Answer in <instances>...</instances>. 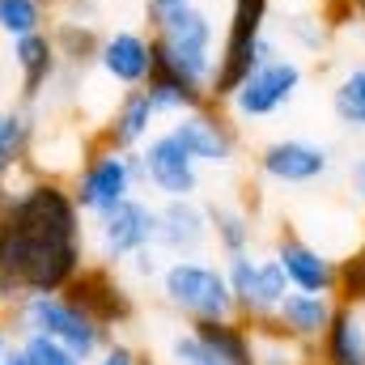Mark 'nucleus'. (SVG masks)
<instances>
[{"mask_svg":"<svg viewBox=\"0 0 365 365\" xmlns=\"http://www.w3.org/2000/svg\"><path fill=\"white\" fill-rule=\"evenodd\" d=\"M255 175L272 187H314L331 175V149L306 136H276L259 145L255 153Z\"/></svg>","mask_w":365,"mask_h":365,"instance_id":"11","label":"nucleus"},{"mask_svg":"<svg viewBox=\"0 0 365 365\" xmlns=\"http://www.w3.org/2000/svg\"><path fill=\"white\" fill-rule=\"evenodd\" d=\"M145 93L153 98V106H158L162 119H175V115H182V110H200V106H208V90H204L200 81H191L187 73H179L175 64L158 60V56H153V68H149Z\"/></svg>","mask_w":365,"mask_h":365,"instance_id":"21","label":"nucleus"},{"mask_svg":"<svg viewBox=\"0 0 365 365\" xmlns=\"http://www.w3.org/2000/svg\"><path fill=\"white\" fill-rule=\"evenodd\" d=\"M175 132L182 149L208 166V170H230L238 162V123L225 115V106H200V110H182L166 123Z\"/></svg>","mask_w":365,"mask_h":365,"instance_id":"10","label":"nucleus"},{"mask_svg":"<svg viewBox=\"0 0 365 365\" xmlns=\"http://www.w3.org/2000/svg\"><path fill=\"white\" fill-rule=\"evenodd\" d=\"M51 43L60 51V64L68 68H93L98 64V47H102V30L93 21H77V17H64L56 13L51 17Z\"/></svg>","mask_w":365,"mask_h":365,"instance_id":"24","label":"nucleus"},{"mask_svg":"<svg viewBox=\"0 0 365 365\" xmlns=\"http://www.w3.org/2000/svg\"><path fill=\"white\" fill-rule=\"evenodd\" d=\"M90 365H145V353H140L136 344H128V340H119V336H115V340H110V344H106Z\"/></svg>","mask_w":365,"mask_h":365,"instance_id":"32","label":"nucleus"},{"mask_svg":"<svg viewBox=\"0 0 365 365\" xmlns=\"http://www.w3.org/2000/svg\"><path fill=\"white\" fill-rule=\"evenodd\" d=\"M336 306H340V302H336L331 293H302V289H289V293H284V302L276 306L272 323H264V327L280 331V336H284V340H293V344L314 349V344L323 340V331L331 327Z\"/></svg>","mask_w":365,"mask_h":365,"instance_id":"16","label":"nucleus"},{"mask_svg":"<svg viewBox=\"0 0 365 365\" xmlns=\"http://www.w3.org/2000/svg\"><path fill=\"white\" fill-rule=\"evenodd\" d=\"M158 297L182 323H208V319H230L234 314V293H230L225 259L217 264L208 255L166 259L162 272H158Z\"/></svg>","mask_w":365,"mask_h":365,"instance_id":"2","label":"nucleus"},{"mask_svg":"<svg viewBox=\"0 0 365 365\" xmlns=\"http://www.w3.org/2000/svg\"><path fill=\"white\" fill-rule=\"evenodd\" d=\"M140 170H145V191L158 200H187L204 191V166L175 140L170 128H158L140 145Z\"/></svg>","mask_w":365,"mask_h":365,"instance_id":"9","label":"nucleus"},{"mask_svg":"<svg viewBox=\"0 0 365 365\" xmlns=\"http://www.w3.org/2000/svg\"><path fill=\"white\" fill-rule=\"evenodd\" d=\"M4 319H9V331H38V336H51V340L68 344L81 361H93V357L115 340V331L102 327L93 314H86L68 293H30V297H21Z\"/></svg>","mask_w":365,"mask_h":365,"instance_id":"3","label":"nucleus"},{"mask_svg":"<svg viewBox=\"0 0 365 365\" xmlns=\"http://www.w3.org/2000/svg\"><path fill=\"white\" fill-rule=\"evenodd\" d=\"M200 365H221V361H212V357H204V361H200Z\"/></svg>","mask_w":365,"mask_h":365,"instance_id":"36","label":"nucleus"},{"mask_svg":"<svg viewBox=\"0 0 365 365\" xmlns=\"http://www.w3.org/2000/svg\"><path fill=\"white\" fill-rule=\"evenodd\" d=\"M280 34H284L293 47H302L306 56H323L336 30L323 21L319 9H289V13H280Z\"/></svg>","mask_w":365,"mask_h":365,"instance_id":"26","label":"nucleus"},{"mask_svg":"<svg viewBox=\"0 0 365 365\" xmlns=\"http://www.w3.org/2000/svg\"><path fill=\"white\" fill-rule=\"evenodd\" d=\"M349 191L365 204V153H357V158L349 162Z\"/></svg>","mask_w":365,"mask_h":365,"instance_id":"33","label":"nucleus"},{"mask_svg":"<svg viewBox=\"0 0 365 365\" xmlns=\"http://www.w3.org/2000/svg\"><path fill=\"white\" fill-rule=\"evenodd\" d=\"M73 200L86 217H98L106 208H115L119 200L145 191V170H140V149H110L93 140L90 153L81 158L77 175L68 179Z\"/></svg>","mask_w":365,"mask_h":365,"instance_id":"5","label":"nucleus"},{"mask_svg":"<svg viewBox=\"0 0 365 365\" xmlns=\"http://www.w3.org/2000/svg\"><path fill=\"white\" fill-rule=\"evenodd\" d=\"M336 302L365 306V242L357 251L340 255V280H336Z\"/></svg>","mask_w":365,"mask_h":365,"instance_id":"30","label":"nucleus"},{"mask_svg":"<svg viewBox=\"0 0 365 365\" xmlns=\"http://www.w3.org/2000/svg\"><path fill=\"white\" fill-rule=\"evenodd\" d=\"M331 115L344 132H365V60L349 64L331 86Z\"/></svg>","mask_w":365,"mask_h":365,"instance_id":"25","label":"nucleus"},{"mask_svg":"<svg viewBox=\"0 0 365 365\" xmlns=\"http://www.w3.org/2000/svg\"><path fill=\"white\" fill-rule=\"evenodd\" d=\"M149 38H153V56L175 64L191 81H200L208 90L212 73H217V17L204 0H179L166 13L149 17Z\"/></svg>","mask_w":365,"mask_h":365,"instance_id":"1","label":"nucleus"},{"mask_svg":"<svg viewBox=\"0 0 365 365\" xmlns=\"http://www.w3.org/2000/svg\"><path fill=\"white\" fill-rule=\"evenodd\" d=\"M43 4H47V9H60V4H64V0H43Z\"/></svg>","mask_w":365,"mask_h":365,"instance_id":"35","label":"nucleus"},{"mask_svg":"<svg viewBox=\"0 0 365 365\" xmlns=\"http://www.w3.org/2000/svg\"><path fill=\"white\" fill-rule=\"evenodd\" d=\"M225 276H230V293H234V314L242 323H251V327L272 323L276 306L293 289L284 268H280V259L276 255H255V251L230 255L225 259Z\"/></svg>","mask_w":365,"mask_h":365,"instance_id":"8","label":"nucleus"},{"mask_svg":"<svg viewBox=\"0 0 365 365\" xmlns=\"http://www.w3.org/2000/svg\"><path fill=\"white\" fill-rule=\"evenodd\" d=\"M34 132H38V115H34V106H26V102L0 106V179L4 182L30 162Z\"/></svg>","mask_w":365,"mask_h":365,"instance_id":"22","label":"nucleus"},{"mask_svg":"<svg viewBox=\"0 0 365 365\" xmlns=\"http://www.w3.org/2000/svg\"><path fill=\"white\" fill-rule=\"evenodd\" d=\"M13 68H17V102L38 106L60 73V51L51 43V26L13 38Z\"/></svg>","mask_w":365,"mask_h":365,"instance_id":"17","label":"nucleus"},{"mask_svg":"<svg viewBox=\"0 0 365 365\" xmlns=\"http://www.w3.org/2000/svg\"><path fill=\"white\" fill-rule=\"evenodd\" d=\"M314 365H365V306H336L331 327L314 344Z\"/></svg>","mask_w":365,"mask_h":365,"instance_id":"20","label":"nucleus"},{"mask_svg":"<svg viewBox=\"0 0 365 365\" xmlns=\"http://www.w3.org/2000/svg\"><path fill=\"white\" fill-rule=\"evenodd\" d=\"M153 68V38L149 30L136 26H115L102 30V47H98V73L119 86V90H140L149 81Z\"/></svg>","mask_w":365,"mask_h":365,"instance_id":"15","label":"nucleus"},{"mask_svg":"<svg viewBox=\"0 0 365 365\" xmlns=\"http://www.w3.org/2000/svg\"><path fill=\"white\" fill-rule=\"evenodd\" d=\"M259 336V365H314V349L284 340L272 327H255Z\"/></svg>","mask_w":365,"mask_h":365,"instance_id":"29","label":"nucleus"},{"mask_svg":"<svg viewBox=\"0 0 365 365\" xmlns=\"http://www.w3.org/2000/svg\"><path fill=\"white\" fill-rule=\"evenodd\" d=\"M13 357L21 365H90L68 344H60L51 336H38V331H13Z\"/></svg>","mask_w":365,"mask_h":365,"instance_id":"27","label":"nucleus"},{"mask_svg":"<svg viewBox=\"0 0 365 365\" xmlns=\"http://www.w3.org/2000/svg\"><path fill=\"white\" fill-rule=\"evenodd\" d=\"M9 353H13V331H9V319L0 323V365H9Z\"/></svg>","mask_w":365,"mask_h":365,"instance_id":"34","label":"nucleus"},{"mask_svg":"<svg viewBox=\"0 0 365 365\" xmlns=\"http://www.w3.org/2000/svg\"><path fill=\"white\" fill-rule=\"evenodd\" d=\"M9 365H21V361H17V357H13V353H9Z\"/></svg>","mask_w":365,"mask_h":365,"instance_id":"37","label":"nucleus"},{"mask_svg":"<svg viewBox=\"0 0 365 365\" xmlns=\"http://www.w3.org/2000/svg\"><path fill=\"white\" fill-rule=\"evenodd\" d=\"M158 123H162V115H158V106H153V98L140 90H123L115 98V106H110V115L102 119V128H98V145H110V149H140L153 132H158Z\"/></svg>","mask_w":365,"mask_h":365,"instance_id":"18","label":"nucleus"},{"mask_svg":"<svg viewBox=\"0 0 365 365\" xmlns=\"http://www.w3.org/2000/svg\"><path fill=\"white\" fill-rule=\"evenodd\" d=\"M204 357L208 353H204V344H200V336H195L191 323H182L179 331H170V340H166V365H200Z\"/></svg>","mask_w":365,"mask_h":365,"instance_id":"31","label":"nucleus"},{"mask_svg":"<svg viewBox=\"0 0 365 365\" xmlns=\"http://www.w3.org/2000/svg\"><path fill=\"white\" fill-rule=\"evenodd\" d=\"M208 204V225H212V247L221 251V259L255 251V217L242 204L230 200H204Z\"/></svg>","mask_w":365,"mask_h":365,"instance_id":"23","label":"nucleus"},{"mask_svg":"<svg viewBox=\"0 0 365 365\" xmlns=\"http://www.w3.org/2000/svg\"><path fill=\"white\" fill-rule=\"evenodd\" d=\"M204 353L221 365H259V336L251 323H242L238 314L230 319H208V323H191Z\"/></svg>","mask_w":365,"mask_h":365,"instance_id":"19","label":"nucleus"},{"mask_svg":"<svg viewBox=\"0 0 365 365\" xmlns=\"http://www.w3.org/2000/svg\"><path fill=\"white\" fill-rule=\"evenodd\" d=\"M272 255L280 259V268H284V276H289L293 289H302V293H331V297H336L340 259L327 255L319 242H310V238H302L297 230L284 225V230H276Z\"/></svg>","mask_w":365,"mask_h":365,"instance_id":"14","label":"nucleus"},{"mask_svg":"<svg viewBox=\"0 0 365 365\" xmlns=\"http://www.w3.org/2000/svg\"><path fill=\"white\" fill-rule=\"evenodd\" d=\"M361 238H365V221H361Z\"/></svg>","mask_w":365,"mask_h":365,"instance_id":"38","label":"nucleus"},{"mask_svg":"<svg viewBox=\"0 0 365 365\" xmlns=\"http://www.w3.org/2000/svg\"><path fill=\"white\" fill-rule=\"evenodd\" d=\"M153 247L166 259L179 255H208L212 247V225H208V204L200 195L187 200H158V234Z\"/></svg>","mask_w":365,"mask_h":365,"instance_id":"13","label":"nucleus"},{"mask_svg":"<svg viewBox=\"0 0 365 365\" xmlns=\"http://www.w3.org/2000/svg\"><path fill=\"white\" fill-rule=\"evenodd\" d=\"M119 268H106V264H86L81 272L73 276V284L64 289L86 314H93L102 327H110V331H119V327H128L132 319H136V297H132V289L119 280Z\"/></svg>","mask_w":365,"mask_h":365,"instance_id":"12","label":"nucleus"},{"mask_svg":"<svg viewBox=\"0 0 365 365\" xmlns=\"http://www.w3.org/2000/svg\"><path fill=\"white\" fill-rule=\"evenodd\" d=\"M268 30H272V0H230L217 73L208 81V102L212 106H225L230 93L247 81V73L255 68V47Z\"/></svg>","mask_w":365,"mask_h":365,"instance_id":"4","label":"nucleus"},{"mask_svg":"<svg viewBox=\"0 0 365 365\" xmlns=\"http://www.w3.org/2000/svg\"><path fill=\"white\" fill-rule=\"evenodd\" d=\"M302 86H306V64H302L297 56L280 51V56L255 64V68L247 73V81L230 93L225 115H230L238 128L264 123V119H272L280 110H289L293 98L302 93Z\"/></svg>","mask_w":365,"mask_h":365,"instance_id":"7","label":"nucleus"},{"mask_svg":"<svg viewBox=\"0 0 365 365\" xmlns=\"http://www.w3.org/2000/svg\"><path fill=\"white\" fill-rule=\"evenodd\" d=\"M158 234V204H149L140 191L119 200L115 208L90 217L86 225V242H90V259L106 268H128L132 255H140L145 247H153Z\"/></svg>","mask_w":365,"mask_h":365,"instance_id":"6","label":"nucleus"},{"mask_svg":"<svg viewBox=\"0 0 365 365\" xmlns=\"http://www.w3.org/2000/svg\"><path fill=\"white\" fill-rule=\"evenodd\" d=\"M56 17V9H47L43 0H0V34L13 43L21 34H34V30H47Z\"/></svg>","mask_w":365,"mask_h":365,"instance_id":"28","label":"nucleus"}]
</instances>
